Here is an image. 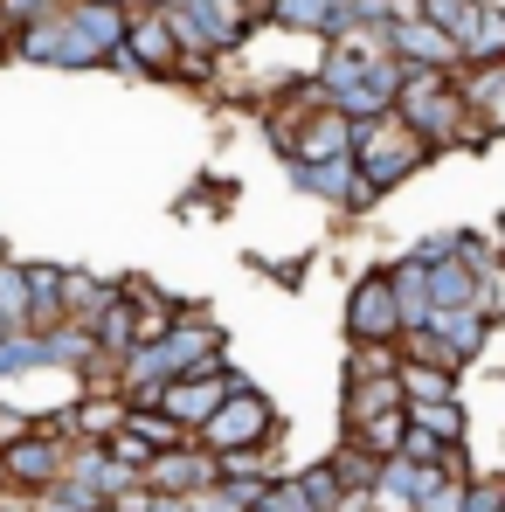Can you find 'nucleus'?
Segmentation results:
<instances>
[{
    "instance_id": "nucleus-24",
    "label": "nucleus",
    "mask_w": 505,
    "mask_h": 512,
    "mask_svg": "<svg viewBox=\"0 0 505 512\" xmlns=\"http://www.w3.org/2000/svg\"><path fill=\"white\" fill-rule=\"evenodd\" d=\"M125 429H132V436H146L153 450H180V443H194V436L173 423L160 402H132V409H125Z\"/></svg>"
},
{
    "instance_id": "nucleus-19",
    "label": "nucleus",
    "mask_w": 505,
    "mask_h": 512,
    "mask_svg": "<svg viewBox=\"0 0 505 512\" xmlns=\"http://www.w3.org/2000/svg\"><path fill=\"white\" fill-rule=\"evenodd\" d=\"M326 464H333V478H339V492H346V499H367V492H374V478H381V457H367L353 436H339Z\"/></svg>"
},
{
    "instance_id": "nucleus-17",
    "label": "nucleus",
    "mask_w": 505,
    "mask_h": 512,
    "mask_svg": "<svg viewBox=\"0 0 505 512\" xmlns=\"http://www.w3.org/2000/svg\"><path fill=\"white\" fill-rule=\"evenodd\" d=\"M333 7L339 0H256V21L284 35H333Z\"/></svg>"
},
{
    "instance_id": "nucleus-2",
    "label": "nucleus",
    "mask_w": 505,
    "mask_h": 512,
    "mask_svg": "<svg viewBox=\"0 0 505 512\" xmlns=\"http://www.w3.org/2000/svg\"><path fill=\"white\" fill-rule=\"evenodd\" d=\"M277 436H284V416H277V402L256 388L250 374H243V388L215 409V423L201 429L194 443L201 450H215V457H250V450H277Z\"/></svg>"
},
{
    "instance_id": "nucleus-11",
    "label": "nucleus",
    "mask_w": 505,
    "mask_h": 512,
    "mask_svg": "<svg viewBox=\"0 0 505 512\" xmlns=\"http://www.w3.org/2000/svg\"><path fill=\"white\" fill-rule=\"evenodd\" d=\"M492 333H499V319L478 312V305H464V312H436V319H429V340H436V353H443V367H457V374L492 346Z\"/></svg>"
},
{
    "instance_id": "nucleus-7",
    "label": "nucleus",
    "mask_w": 505,
    "mask_h": 512,
    "mask_svg": "<svg viewBox=\"0 0 505 512\" xmlns=\"http://www.w3.org/2000/svg\"><path fill=\"white\" fill-rule=\"evenodd\" d=\"M236 388H243V374L222 360V367H208V374H180V381H167V388H160V409H167L187 436H201V429L215 423V409H222Z\"/></svg>"
},
{
    "instance_id": "nucleus-29",
    "label": "nucleus",
    "mask_w": 505,
    "mask_h": 512,
    "mask_svg": "<svg viewBox=\"0 0 505 512\" xmlns=\"http://www.w3.org/2000/svg\"><path fill=\"white\" fill-rule=\"evenodd\" d=\"M402 436H409V409H402V416H381V423H367V429H353V443H360L367 457H381V464L402 450Z\"/></svg>"
},
{
    "instance_id": "nucleus-5",
    "label": "nucleus",
    "mask_w": 505,
    "mask_h": 512,
    "mask_svg": "<svg viewBox=\"0 0 505 512\" xmlns=\"http://www.w3.org/2000/svg\"><path fill=\"white\" fill-rule=\"evenodd\" d=\"M70 429L63 423H35L28 436H14L7 450H0V464H7V492H28V499H42V492H56L63 485V471H70Z\"/></svg>"
},
{
    "instance_id": "nucleus-12",
    "label": "nucleus",
    "mask_w": 505,
    "mask_h": 512,
    "mask_svg": "<svg viewBox=\"0 0 505 512\" xmlns=\"http://www.w3.org/2000/svg\"><path fill=\"white\" fill-rule=\"evenodd\" d=\"M402 409H409V395H402L395 374H381V381H339V436L381 423V416H402Z\"/></svg>"
},
{
    "instance_id": "nucleus-31",
    "label": "nucleus",
    "mask_w": 505,
    "mask_h": 512,
    "mask_svg": "<svg viewBox=\"0 0 505 512\" xmlns=\"http://www.w3.org/2000/svg\"><path fill=\"white\" fill-rule=\"evenodd\" d=\"M56 7H63V0H0V49H7L21 28H35L42 14H56Z\"/></svg>"
},
{
    "instance_id": "nucleus-26",
    "label": "nucleus",
    "mask_w": 505,
    "mask_h": 512,
    "mask_svg": "<svg viewBox=\"0 0 505 512\" xmlns=\"http://www.w3.org/2000/svg\"><path fill=\"white\" fill-rule=\"evenodd\" d=\"M395 367H402V346H346L339 381H381V374H395Z\"/></svg>"
},
{
    "instance_id": "nucleus-25",
    "label": "nucleus",
    "mask_w": 505,
    "mask_h": 512,
    "mask_svg": "<svg viewBox=\"0 0 505 512\" xmlns=\"http://www.w3.org/2000/svg\"><path fill=\"white\" fill-rule=\"evenodd\" d=\"M464 63H505V0H485V14L464 42Z\"/></svg>"
},
{
    "instance_id": "nucleus-32",
    "label": "nucleus",
    "mask_w": 505,
    "mask_h": 512,
    "mask_svg": "<svg viewBox=\"0 0 505 512\" xmlns=\"http://www.w3.org/2000/svg\"><path fill=\"white\" fill-rule=\"evenodd\" d=\"M291 471H298V464H291ZM291 471H284V478L270 485V499H263V512H312V499L298 492V478H291Z\"/></svg>"
},
{
    "instance_id": "nucleus-1",
    "label": "nucleus",
    "mask_w": 505,
    "mask_h": 512,
    "mask_svg": "<svg viewBox=\"0 0 505 512\" xmlns=\"http://www.w3.org/2000/svg\"><path fill=\"white\" fill-rule=\"evenodd\" d=\"M436 160V146L422 139V132H409L395 111H381V118H367V125H353V167H360V180L367 187H402V180H416L422 167Z\"/></svg>"
},
{
    "instance_id": "nucleus-20",
    "label": "nucleus",
    "mask_w": 505,
    "mask_h": 512,
    "mask_svg": "<svg viewBox=\"0 0 505 512\" xmlns=\"http://www.w3.org/2000/svg\"><path fill=\"white\" fill-rule=\"evenodd\" d=\"M28 333V263L0 256V340Z\"/></svg>"
},
{
    "instance_id": "nucleus-3",
    "label": "nucleus",
    "mask_w": 505,
    "mask_h": 512,
    "mask_svg": "<svg viewBox=\"0 0 505 512\" xmlns=\"http://www.w3.org/2000/svg\"><path fill=\"white\" fill-rule=\"evenodd\" d=\"M395 118L422 132L436 153L457 139L464 125V97H457V77H436V70H402V90H395Z\"/></svg>"
},
{
    "instance_id": "nucleus-14",
    "label": "nucleus",
    "mask_w": 505,
    "mask_h": 512,
    "mask_svg": "<svg viewBox=\"0 0 505 512\" xmlns=\"http://www.w3.org/2000/svg\"><path fill=\"white\" fill-rule=\"evenodd\" d=\"M111 305H118V277H97V270L63 263V319L70 326H97Z\"/></svg>"
},
{
    "instance_id": "nucleus-8",
    "label": "nucleus",
    "mask_w": 505,
    "mask_h": 512,
    "mask_svg": "<svg viewBox=\"0 0 505 512\" xmlns=\"http://www.w3.org/2000/svg\"><path fill=\"white\" fill-rule=\"evenodd\" d=\"M146 492H167V499H208L222 485V457L201 450V443H180V450H160L153 471L139 478Z\"/></svg>"
},
{
    "instance_id": "nucleus-18",
    "label": "nucleus",
    "mask_w": 505,
    "mask_h": 512,
    "mask_svg": "<svg viewBox=\"0 0 505 512\" xmlns=\"http://www.w3.org/2000/svg\"><path fill=\"white\" fill-rule=\"evenodd\" d=\"M409 429L436 436V443H471V409H464V395L457 402H409Z\"/></svg>"
},
{
    "instance_id": "nucleus-9",
    "label": "nucleus",
    "mask_w": 505,
    "mask_h": 512,
    "mask_svg": "<svg viewBox=\"0 0 505 512\" xmlns=\"http://www.w3.org/2000/svg\"><path fill=\"white\" fill-rule=\"evenodd\" d=\"M312 201H326V208H339V215H374V201H381V187H367L360 180V167H353V153L346 160H319V167H284Z\"/></svg>"
},
{
    "instance_id": "nucleus-4",
    "label": "nucleus",
    "mask_w": 505,
    "mask_h": 512,
    "mask_svg": "<svg viewBox=\"0 0 505 512\" xmlns=\"http://www.w3.org/2000/svg\"><path fill=\"white\" fill-rule=\"evenodd\" d=\"M339 326H346V346H402V298L388 284V263L353 277V291L339 305Z\"/></svg>"
},
{
    "instance_id": "nucleus-21",
    "label": "nucleus",
    "mask_w": 505,
    "mask_h": 512,
    "mask_svg": "<svg viewBox=\"0 0 505 512\" xmlns=\"http://www.w3.org/2000/svg\"><path fill=\"white\" fill-rule=\"evenodd\" d=\"M395 381H402V395H409V402H457V374H450V367H436V360H402V367H395Z\"/></svg>"
},
{
    "instance_id": "nucleus-28",
    "label": "nucleus",
    "mask_w": 505,
    "mask_h": 512,
    "mask_svg": "<svg viewBox=\"0 0 505 512\" xmlns=\"http://www.w3.org/2000/svg\"><path fill=\"white\" fill-rule=\"evenodd\" d=\"M478 14H485V0H429V21L464 49L471 42V28H478Z\"/></svg>"
},
{
    "instance_id": "nucleus-27",
    "label": "nucleus",
    "mask_w": 505,
    "mask_h": 512,
    "mask_svg": "<svg viewBox=\"0 0 505 512\" xmlns=\"http://www.w3.org/2000/svg\"><path fill=\"white\" fill-rule=\"evenodd\" d=\"M291 478H298V492L312 499V512H339V506H346V492H339V478H333L326 457H319V464H298Z\"/></svg>"
},
{
    "instance_id": "nucleus-22",
    "label": "nucleus",
    "mask_w": 505,
    "mask_h": 512,
    "mask_svg": "<svg viewBox=\"0 0 505 512\" xmlns=\"http://www.w3.org/2000/svg\"><path fill=\"white\" fill-rule=\"evenodd\" d=\"M367 512H416V464L388 457L381 478H374V492H367Z\"/></svg>"
},
{
    "instance_id": "nucleus-15",
    "label": "nucleus",
    "mask_w": 505,
    "mask_h": 512,
    "mask_svg": "<svg viewBox=\"0 0 505 512\" xmlns=\"http://www.w3.org/2000/svg\"><path fill=\"white\" fill-rule=\"evenodd\" d=\"M63 42H70V0H63L56 14H42L35 28H21V35L7 42V56H21V63H42V70H63Z\"/></svg>"
},
{
    "instance_id": "nucleus-10",
    "label": "nucleus",
    "mask_w": 505,
    "mask_h": 512,
    "mask_svg": "<svg viewBox=\"0 0 505 512\" xmlns=\"http://www.w3.org/2000/svg\"><path fill=\"white\" fill-rule=\"evenodd\" d=\"M381 35H388V56H395L402 70H436V77H457V70H464V49H457L436 21H388Z\"/></svg>"
},
{
    "instance_id": "nucleus-34",
    "label": "nucleus",
    "mask_w": 505,
    "mask_h": 512,
    "mask_svg": "<svg viewBox=\"0 0 505 512\" xmlns=\"http://www.w3.org/2000/svg\"><path fill=\"white\" fill-rule=\"evenodd\" d=\"M0 492H7V464H0Z\"/></svg>"
},
{
    "instance_id": "nucleus-6",
    "label": "nucleus",
    "mask_w": 505,
    "mask_h": 512,
    "mask_svg": "<svg viewBox=\"0 0 505 512\" xmlns=\"http://www.w3.org/2000/svg\"><path fill=\"white\" fill-rule=\"evenodd\" d=\"M173 63H180V42H173L167 14H160V7H139V14L125 21V49L111 56V70L146 77V84H173Z\"/></svg>"
},
{
    "instance_id": "nucleus-30",
    "label": "nucleus",
    "mask_w": 505,
    "mask_h": 512,
    "mask_svg": "<svg viewBox=\"0 0 505 512\" xmlns=\"http://www.w3.org/2000/svg\"><path fill=\"white\" fill-rule=\"evenodd\" d=\"M104 457H111V464H118V471H132V478H146V471H153V457H160V450H153V443H146V436H132V429H118V436H111V443H104Z\"/></svg>"
},
{
    "instance_id": "nucleus-23",
    "label": "nucleus",
    "mask_w": 505,
    "mask_h": 512,
    "mask_svg": "<svg viewBox=\"0 0 505 512\" xmlns=\"http://www.w3.org/2000/svg\"><path fill=\"white\" fill-rule=\"evenodd\" d=\"M90 333H97V353H104L111 367H118V360H125L132 346H139V312L125 305V291H118V305H111V312H104V319H97Z\"/></svg>"
},
{
    "instance_id": "nucleus-33",
    "label": "nucleus",
    "mask_w": 505,
    "mask_h": 512,
    "mask_svg": "<svg viewBox=\"0 0 505 512\" xmlns=\"http://www.w3.org/2000/svg\"><path fill=\"white\" fill-rule=\"evenodd\" d=\"M388 21H429V0H388Z\"/></svg>"
},
{
    "instance_id": "nucleus-16",
    "label": "nucleus",
    "mask_w": 505,
    "mask_h": 512,
    "mask_svg": "<svg viewBox=\"0 0 505 512\" xmlns=\"http://www.w3.org/2000/svg\"><path fill=\"white\" fill-rule=\"evenodd\" d=\"M63 319V263H28V333L49 340Z\"/></svg>"
},
{
    "instance_id": "nucleus-13",
    "label": "nucleus",
    "mask_w": 505,
    "mask_h": 512,
    "mask_svg": "<svg viewBox=\"0 0 505 512\" xmlns=\"http://www.w3.org/2000/svg\"><path fill=\"white\" fill-rule=\"evenodd\" d=\"M125 409H132V402H125L118 388H84L56 423L70 429V443H111V436L125 429Z\"/></svg>"
}]
</instances>
